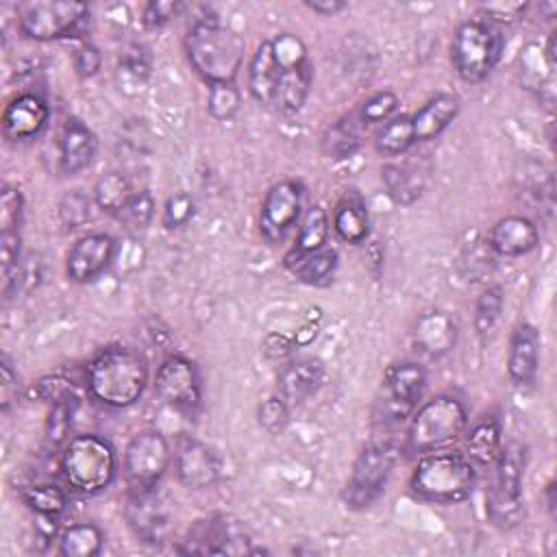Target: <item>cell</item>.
Segmentation results:
<instances>
[{"mask_svg":"<svg viewBox=\"0 0 557 557\" xmlns=\"http://www.w3.org/2000/svg\"><path fill=\"white\" fill-rule=\"evenodd\" d=\"M89 396L111 409L135 405L148 385L146 359L122 344L98 350L85 368Z\"/></svg>","mask_w":557,"mask_h":557,"instance_id":"1","label":"cell"},{"mask_svg":"<svg viewBox=\"0 0 557 557\" xmlns=\"http://www.w3.org/2000/svg\"><path fill=\"white\" fill-rule=\"evenodd\" d=\"M185 52L200 78L209 85L235 83L246 44L242 35L224 26L218 17H198L185 35Z\"/></svg>","mask_w":557,"mask_h":557,"instance_id":"2","label":"cell"},{"mask_svg":"<svg viewBox=\"0 0 557 557\" xmlns=\"http://www.w3.org/2000/svg\"><path fill=\"white\" fill-rule=\"evenodd\" d=\"M409 485L424 500L442 505L461 503L474 492L476 468L463 453L446 448L424 453L411 472Z\"/></svg>","mask_w":557,"mask_h":557,"instance_id":"3","label":"cell"},{"mask_svg":"<svg viewBox=\"0 0 557 557\" xmlns=\"http://www.w3.org/2000/svg\"><path fill=\"white\" fill-rule=\"evenodd\" d=\"M468 409L453 394H440L424 400L411 413L407 429V450L416 455L442 450L455 444L468 429Z\"/></svg>","mask_w":557,"mask_h":557,"instance_id":"4","label":"cell"},{"mask_svg":"<svg viewBox=\"0 0 557 557\" xmlns=\"http://www.w3.org/2000/svg\"><path fill=\"white\" fill-rule=\"evenodd\" d=\"M61 472L70 490L78 494H100L117 472V457L109 440L85 433L72 437L61 453Z\"/></svg>","mask_w":557,"mask_h":557,"instance_id":"5","label":"cell"},{"mask_svg":"<svg viewBox=\"0 0 557 557\" xmlns=\"http://www.w3.org/2000/svg\"><path fill=\"white\" fill-rule=\"evenodd\" d=\"M527 468V446L522 442H507L500 446L492 479L485 492V511L498 529H511L522 520V479Z\"/></svg>","mask_w":557,"mask_h":557,"instance_id":"6","label":"cell"},{"mask_svg":"<svg viewBox=\"0 0 557 557\" xmlns=\"http://www.w3.org/2000/svg\"><path fill=\"white\" fill-rule=\"evenodd\" d=\"M505 39L500 28L483 17L461 22L450 41V61L457 76L466 83L485 81L503 57Z\"/></svg>","mask_w":557,"mask_h":557,"instance_id":"7","label":"cell"},{"mask_svg":"<svg viewBox=\"0 0 557 557\" xmlns=\"http://www.w3.org/2000/svg\"><path fill=\"white\" fill-rule=\"evenodd\" d=\"M398 459L400 448L394 442L366 444L357 455L346 481L344 503L352 509L370 507L383 494Z\"/></svg>","mask_w":557,"mask_h":557,"instance_id":"8","label":"cell"},{"mask_svg":"<svg viewBox=\"0 0 557 557\" xmlns=\"http://www.w3.org/2000/svg\"><path fill=\"white\" fill-rule=\"evenodd\" d=\"M272 44L283 70L276 81L270 107L283 115H294L307 102L313 83V65L307 57L305 44L296 35L283 33L272 39Z\"/></svg>","mask_w":557,"mask_h":557,"instance_id":"9","label":"cell"},{"mask_svg":"<svg viewBox=\"0 0 557 557\" xmlns=\"http://www.w3.org/2000/svg\"><path fill=\"white\" fill-rule=\"evenodd\" d=\"M89 15L83 2L65 0H30L17 4V26L35 41H52L70 37Z\"/></svg>","mask_w":557,"mask_h":557,"instance_id":"10","label":"cell"},{"mask_svg":"<svg viewBox=\"0 0 557 557\" xmlns=\"http://www.w3.org/2000/svg\"><path fill=\"white\" fill-rule=\"evenodd\" d=\"M172 463V450L163 433L141 431L131 437L124 450V479L131 492L157 487L168 466Z\"/></svg>","mask_w":557,"mask_h":557,"instance_id":"11","label":"cell"},{"mask_svg":"<svg viewBox=\"0 0 557 557\" xmlns=\"http://www.w3.org/2000/svg\"><path fill=\"white\" fill-rule=\"evenodd\" d=\"M426 387V370L418 361H400L387 368L383 379V398L376 400V418L383 422H403L409 418Z\"/></svg>","mask_w":557,"mask_h":557,"instance_id":"12","label":"cell"},{"mask_svg":"<svg viewBox=\"0 0 557 557\" xmlns=\"http://www.w3.org/2000/svg\"><path fill=\"white\" fill-rule=\"evenodd\" d=\"M302 198L305 189L294 178L278 181L265 191L259 211V233L265 242L276 244L292 231L302 213Z\"/></svg>","mask_w":557,"mask_h":557,"instance_id":"13","label":"cell"},{"mask_svg":"<svg viewBox=\"0 0 557 557\" xmlns=\"http://www.w3.org/2000/svg\"><path fill=\"white\" fill-rule=\"evenodd\" d=\"M154 389L163 403L178 411H196L202 400L198 368L183 355H170L157 368Z\"/></svg>","mask_w":557,"mask_h":557,"instance_id":"14","label":"cell"},{"mask_svg":"<svg viewBox=\"0 0 557 557\" xmlns=\"http://www.w3.org/2000/svg\"><path fill=\"white\" fill-rule=\"evenodd\" d=\"M248 535L231 520L226 518H207L198 520L187 537L183 540L181 553H194V555H242L252 553L248 546Z\"/></svg>","mask_w":557,"mask_h":557,"instance_id":"15","label":"cell"},{"mask_svg":"<svg viewBox=\"0 0 557 557\" xmlns=\"http://www.w3.org/2000/svg\"><path fill=\"white\" fill-rule=\"evenodd\" d=\"M172 463L178 483L189 490L211 487L220 479L218 453L209 444L191 435H183L178 440L172 455Z\"/></svg>","mask_w":557,"mask_h":557,"instance_id":"16","label":"cell"},{"mask_svg":"<svg viewBox=\"0 0 557 557\" xmlns=\"http://www.w3.org/2000/svg\"><path fill=\"white\" fill-rule=\"evenodd\" d=\"M124 513L131 531L139 542H146V544L163 542L170 529V507L157 487L131 492Z\"/></svg>","mask_w":557,"mask_h":557,"instance_id":"17","label":"cell"},{"mask_svg":"<svg viewBox=\"0 0 557 557\" xmlns=\"http://www.w3.org/2000/svg\"><path fill=\"white\" fill-rule=\"evenodd\" d=\"M115 239L109 233H89L76 239L65 257V274L74 283L96 281L115 257Z\"/></svg>","mask_w":557,"mask_h":557,"instance_id":"18","label":"cell"},{"mask_svg":"<svg viewBox=\"0 0 557 557\" xmlns=\"http://www.w3.org/2000/svg\"><path fill=\"white\" fill-rule=\"evenodd\" d=\"M50 117L48 102L33 91H24L9 100L2 111V135L9 141H26L37 137Z\"/></svg>","mask_w":557,"mask_h":557,"instance_id":"19","label":"cell"},{"mask_svg":"<svg viewBox=\"0 0 557 557\" xmlns=\"http://www.w3.org/2000/svg\"><path fill=\"white\" fill-rule=\"evenodd\" d=\"M540 333L533 324L522 322L516 326L507 350V374L513 385L529 387L540 370Z\"/></svg>","mask_w":557,"mask_h":557,"instance_id":"20","label":"cell"},{"mask_svg":"<svg viewBox=\"0 0 557 557\" xmlns=\"http://www.w3.org/2000/svg\"><path fill=\"white\" fill-rule=\"evenodd\" d=\"M96 135L78 117H67L59 133V168L63 174L74 176L89 168L96 154Z\"/></svg>","mask_w":557,"mask_h":557,"instance_id":"21","label":"cell"},{"mask_svg":"<svg viewBox=\"0 0 557 557\" xmlns=\"http://www.w3.org/2000/svg\"><path fill=\"white\" fill-rule=\"evenodd\" d=\"M540 233L527 215H505L490 228L487 246L500 257H522L535 250Z\"/></svg>","mask_w":557,"mask_h":557,"instance_id":"22","label":"cell"},{"mask_svg":"<svg viewBox=\"0 0 557 557\" xmlns=\"http://www.w3.org/2000/svg\"><path fill=\"white\" fill-rule=\"evenodd\" d=\"M411 337H413L416 350L437 359V357L448 355L455 348L457 324L448 313L431 309V311H424L418 315Z\"/></svg>","mask_w":557,"mask_h":557,"instance_id":"23","label":"cell"},{"mask_svg":"<svg viewBox=\"0 0 557 557\" xmlns=\"http://www.w3.org/2000/svg\"><path fill=\"white\" fill-rule=\"evenodd\" d=\"M324 379V366L320 359L300 357L292 359L278 370V396L287 405H298L313 396Z\"/></svg>","mask_w":557,"mask_h":557,"instance_id":"24","label":"cell"},{"mask_svg":"<svg viewBox=\"0 0 557 557\" xmlns=\"http://www.w3.org/2000/svg\"><path fill=\"white\" fill-rule=\"evenodd\" d=\"M459 107H461V102L455 94L442 91V94H435L433 98H429L413 115H409L416 144L429 141V139H435L437 135H442L457 117Z\"/></svg>","mask_w":557,"mask_h":557,"instance_id":"25","label":"cell"},{"mask_svg":"<svg viewBox=\"0 0 557 557\" xmlns=\"http://www.w3.org/2000/svg\"><path fill=\"white\" fill-rule=\"evenodd\" d=\"M281 70L283 65L274 50L272 39H263L252 52V59L248 63V91L257 102L270 107Z\"/></svg>","mask_w":557,"mask_h":557,"instance_id":"26","label":"cell"},{"mask_svg":"<svg viewBox=\"0 0 557 557\" xmlns=\"http://www.w3.org/2000/svg\"><path fill=\"white\" fill-rule=\"evenodd\" d=\"M503 446V426L494 413L481 416L466 433L463 455L474 463V468L492 466Z\"/></svg>","mask_w":557,"mask_h":557,"instance_id":"27","label":"cell"},{"mask_svg":"<svg viewBox=\"0 0 557 557\" xmlns=\"http://www.w3.org/2000/svg\"><path fill=\"white\" fill-rule=\"evenodd\" d=\"M283 263L298 281H302L307 285H322L333 276V272L337 268V252L326 246L320 250L292 248L285 255Z\"/></svg>","mask_w":557,"mask_h":557,"instance_id":"28","label":"cell"},{"mask_svg":"<svg viewBox=\"0 0 557 557\" xmlns=\"http://www.w3.org/2000/svg\"><path fill=\"white\" fill-rule=\"evenodd\" d=\"M333 231L339 239L348 244L366 242L370 233V215L368 209L357 194H346L333 211Z\"/></svg>","mask_w":557,"mask_h":557,"instance_id":"29","label":"cell"},{"mask_svg":"<svg viewBox=\"0 0 557 557\" xmlns=\"http://www.w3.org/2000/svg\"><path fill=\"white\" fill-rule=\"evenodd\" d=\"M381 181L387 196L396 205H411L420 198L424 189V174L413 163H387L381 168Z\"/></svg>","mask_w":557,"mask_h":557,"instance_id":"30","label":"cell"},{"mask_svg":"<svg viewBox=\"0 0 557 557\" xmlns=\"http://www.w3.org/2000/svg\"><path fill=\"white\" fill-rule=\"evenodd\" d=\"M363 144V122L357 113L344 115L333 122L322 135V150L331 159H348Z\"/></svg>","mask_w":557,"mask_h":557,"instance_id":"31","label":"cell"},{"mask_svg":"<svg viewBox=\"0 0 557 557\" xmlns=\"http://www.w3.org/2000/svg\"><path fill=\"white\" fill-rule=\"evenodd\" d=\"M104 533L94 522H76L59 535V553L63 557H96L102 550Z\"/></svg>","mask_w":557,"mask_h":557,"instance_id":"32","label":"cell"},{"mask_svg":"<svg viewBox=\"0 0 557 557\" xmlns=\"http://www.w3.org/2000/svg\"><path fill=\"white\" fill-rule=\"evenodd\" d=\"M78 405H81V400L74 394V389L50 403V411H48L46 429H44V442L48 448L54 450L67 440V433H70L76 411H78Z\"/></svg>","mask_w":557,"mask_h":557,"instance_id":"33","label":"cell"},{"mask_svg":"<svg viewBox=\"0 0 557 557\" xmlns=\"http://www.w3.org/2000/svg\"><path fill=\"white\" fill-rule=\"evenodd\" d=\"M22 498L26 507L46 522H57V518L65 511V505H67L65 492L54 483L28 485L22 492Z\"/></svg>","mask_w":557,"mask_h":557,"instance_id":"34","label":"cell"},{"mask_svg":"<svg viewBox=\"0 0 557 557\" xmlns=\"http://www.w3.org/2000/svg\"><path fill=\"white\" fill-rule=\"evenodd\" d=\"M135 191L122 172H107L94 185V202L100 211L117 215Z\"/></svg>","mask_w":557,"mask_h":557,"instance_id":"35","label":"cell"},{"mask_svg":"<svg viewBox=\"0 0 557 557\" xmlns=\"http://www.w3.org/2000/svg\"><path fill=\"white\" fill-rule=\"evenodd\" d=\"M416 144L413 139V128L409 115H394L374 135V148L379 154L385 157H398L407 152Z\"/></svg>","mask_w":557,"mask_h":557,"instance_id":"36","label":"cell"},{"mask_svg":"<svg viewBox=\"0 0 557 557\" xmlns=\"http://www.w3.org/2000/svg\"><path fill=\"white\" fill-rule=\"evenodd\" d=\"M329 237V215L320 205L307 209L296 235V250H320Z\"/></svg>","mask_w":557,"mask_h":557,"instance_id":"37","label":"cell"},{"mask_svg":"<svg viewBox=\"0 0 557 557\" xmlns=\"http://www.w3.org/2000/svg\"><path fill=\"white\" fill-rule=\"evenodd\" d=\"M505 305V296L500 285H490L481 292L474 305V331L481 339H487V335L494 331V326L500 320Z\"/></svg>","mask_w":557,"mask_h":557,"instance_id":"38","label":"cell"},{"mask_svg":"<svg viewBox=\"0 0 557 557\" xmlns=\"http://www.w3.org/2000/svg\"><path fill=\"white\" fill-rule=\"evenodd\" d=\"M120 222L128 233H144L154 218V198L148 189L135 191L124 209L117 213Z\"/></svg>","mask_w":557,"mask_h":557,"instance_id":"39","label":"cell"},{"mask_svg":"<svg viewBox=\"0 0 557 557\" xmlns=\"http://www.w3.org/2000/svg\"><path fill=\"white\" fill-rule=\"evenodd\" d=\"M91 215V200L81 189H72L63 194L59 200V220L67 231L81 228Z\"/></svg>","mask_w":557,"mask_h":557,"instance_id":"40","label":"cell"},{"mask_svg":"<svg viewBox=\"0 0 557 557\" xmlns=\"http://www.w3.org/2000/svg\"><path fill=\"white\" fill-rule=\"evenodd\" d=\"M24 196L20 187L4 185L0 191V233H22Z\"/></svg>","mask_w":557,"mask_h":557,"instance_id":"41","label":"cell"},{"mask_svg":"<svg viewBox=\"0 0 557 557\" xmlns=\"http://www.w3.org/2000/svg\"><path fill=\"white\" fill-rule=\"evenodd\" d=\"M398 109V96L389 89H383V91H376L372 94L359 109V120L363 122V126H370V124H385L387 120L394 117Z\"/></svg>","mask_w":557,"mask_h":557,"instance_id":"42","label":"cell"},{"mask_svg":"<svg viewBox=\"0 0 557 557\" xmlns=\"http://www.w3.org/2000/svg\"><path fill=\"white\" fill-rule=\"evenodd\" d=\"M207 109H209L211 117H215L220 122L231 120L239 109V91L235 89V83L209 85Z\"/></svg>","mask_w":557,"mask_h":557,"instance_id":"43","label":"cell"},{"mask_svg":"<svg viewBox=\"0 0 557 557\" xmlns=\"http://www.w3.org/2000/svg\"><path fill=\"white\" fill-rule=\"evenodd\" d=\"M287 418H289V405L281 396H272V398L263 400L257 409L259 426L265 429L268 433L283 431V426L287 424Z\"/></svg>","mask_w":557,"mask_h":557,"instance_id":"44","label":"cell"},{"mask_svg":"<svg viewBox=\"0 0 557 557\" xmlns=\"http://www.w3.org/2000/svg\"><path fill=\"white\" fill-rule=\"evenodd\" d=\"M194 215V198L187 191H176L168 198L163 209V226L174 231L185 226Z\"/></svg>","mask_w":557,"mask_h":557,"instance_id":"45","label":"cell"},{"mask_svg":"<svg viewBox=\"0 0 557 557\" xmlns=\"http://www.w3.org/2000/svg\"><path fill=\"white\" fill-rule=\"evenodd\" d=\"M20 376L17 370L13 368L11 359L2 355L0 359V411L7 413L20 398Z\"/></svg>","mask_w":557,"mask_h":557,"instance_id":"46","label":"cell"},{"mask_svg":"<svg viewBox=\"0 0 557 557\" xmlns=\"http://www.w3.org/2000/svg\"><path fill=\"white\" fill-rule=\"evenodd\" d=\"M120 72L133 76V81L137 85H141L148 78V74H150V57H148V52L141 46H137V44L126 48L122 59H120Z\"/></svg>","mask_w":557,"mask_h":557,"instance_id":"47","label":"cell"},{"mask_svg":"<svg viewBox=\"0 0 557 557\" xmlns=\"http://www.w3.org/2000/svg\"><path fill=\"white\" fill-rule=\"evenodd\" d=\"M527 2H487L481 7L483 20H487L494 26L518 22L527 13Z\"/></svg>","mask_w":557,"mask_h":557,"instance_id":"48","label":"cell"},{"mask_svg":"<svg viewBox=\"0 0 557 557\" xmlns=\"http://www.w3.org/2000/svg\"><path fill=\"white\" fill-rule=\"evenodd\" d=\"M181 9H183V4L176 0H152L144 7L141 22L148 28H161L172 17H176L181 13Z\"/></svg>","mask_w":557,"mask_h":557,"instance_id":"49","label":"cell"},{"mask_svg":"<svg viewBox=\"0 0 557 557\" xmlns=\"http://www.w3.org/2000/svg\"><path fill=\"white\" fill-rule=\"evenodd\" d=\"M102 65V54L94 44H83L74 54V70L81 78H91Z\"/></svg>","mask_w":557,"mask_h":557,"instance_id":"50","label":"cell"},{"mask_svg":"<svg viewBox=\"0 0 557 557\" xmlns=\"http://www.w3.org/2000/svg\"><path fill=\"white\" fill-rule=\"evenodd\" d=\"M74 387H72V381H67L65 376H61V374H48V376H44V379H39L37 383H35V394H37V398H41V400H57V398H61L63 394H67V392H72Z\"/></svg>","mask_w":557,"mask_h":557,"instance_id":"51","label":"cell"},{"mask_svg":"<svg viewBox=\"0 0 557 557\" xmlns=\"http://www.w3.org/2000/svg\"><path fill=\"white\" fill-rule=\"evenodd\" d=\"M305 7L318 15H335L346 9V2H342V0H305Z\"/></svg>","mask_w":557,"mask_h":557,"instance_id":"52","label":"cell"},{"mask_svg":"<svg viewBox=\"0 0 557 557\" xmlns=\"http://www.w3.org/2000/svg\"><path fill=\"white\" fill-rule=\"evenodd\" d=\"M553 492H555V483H548V487H546V503H548L550 513H555V498H553Z\"/></svg>","mask_w":557,"mask_h":557,"instance_id":"53","label":"cell"}]
</instances>
